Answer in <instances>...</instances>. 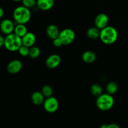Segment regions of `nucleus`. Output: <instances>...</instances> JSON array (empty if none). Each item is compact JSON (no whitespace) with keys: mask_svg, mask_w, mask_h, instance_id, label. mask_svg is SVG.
I'll return each instance as SVG.
<instances>
[{"mask_svg":"<svg viewBox=\"0 0 128 128\" xmlns=\"http://www.w3.org/2000/svg\"><path fill=\"white\" fill-rule=\"evenodd\" d=\"M118 37V33L115 28L109 26L101 30L100 38L103 43L106 44H112L114 43Z\"/></svg>","mask_w":128,"mask_h":128,"instance_id":"1","label":"nucleus"},{"mask_svg":"<svg viewBox=\"0 0 128 128\" xmlns=\"http://www.w3.org/2000/svg\"><path fill=\"white\" fill-rule=\"evenodd\" d=\"M13 18L16 24H25L29 22L31 14L30 9L24 6L16 8L13 11Z\"/></svg>","mask_w":128,"mask_h":128,"instance_id":"2","label":"nucleus"},{"mask_svg":"<svg viewBox=\"0 0 128 128\" xmlns=\"http://www.w3.org/2000/svg\"><path fill=\"white\" fill-rule=\"evenodd\" d=\"M22 46L21 38L16 34L12 33L6 35L5 37L4 47L10 51H16Z\"/></svg>","mask_w":128,"mask_h":128,"instance_id":"3","label":"nucleus"},{"mask_svg":"<svg viewBox=\"0 0 128 128\" xmlns=\"http://www.w3.org/2000/svg\"><path fill=\"white\" fill-rule=\"evenodd\" d=\"M114 103V100L112 95L110 94H102L97 98L96 105L98 109L103 111L111 110Z\"/></svg>","mask_w":128,"mask_h":128,"instance_id":"4","label":"nucleus"},{"mask_svg":"<svg viewBox=\"0 0 128 128\" xmlns=\"http://www.w3.org/2000/svg\"><path fill=\"white\" fill-rule=\"evenodd\" d=\"M76 35L74 31L71 29L66 28L60 31L59 38L62 41L63 45H69L74 40Z\"/></svg>","mask_w":128,"mask_h":128,"instance_id":"5","label":"nucleus"},{"mask_svg":"<svg viewBox=\"0 0 128 128\" xmlns=\"http://www.w3.org/2000/svg\"><path fill=\"white\" fill-rule=\"evenodd\" d=\"M44 109L49 113H53L58 110L59 108V102L56 98L53 96L46 98L43 103Z\"/></svg>","mask_w":128,"mask_h":128,"instance_id":"6","label":"nucleus"},{"mask_svg":"<svg viewBox=\"0 0 128 128\" xmlns=\"http://www.w3.org/2000/svg\"><path fill=\"white\" fill-rule=\"evenodd\" d=\"M108 22V16L104 13H100L98 14L94 20L95 26L98 29H100V30L107 27Z\"/></svg>","mask_w":128,"mask_h":128,"instance_id":"7","label":"nucleus"},{"mask_svg":"<svg viewBox=\"0 0 128 128\" xmlns=\"http://www.w3.org/2000/svg\"><path fill=\"white\" fill-rule=\"evenodd\" d=\"M61 59L60 56L56 54H51L46 59V65L48 68L55 69L60 64Z\"/></svg>","mask_w":128,"mask_h":128,"instance_id":"8","label":"nucleus"},{"mask_svg":"<svg viewBox=\"0 0 128 128\" xmlns=\"http://www.w3.org/2000/svg\"><path fill=\"white\" fill-rule=\"evenodd\" d=\"M15 26L12 21L8 19H5L2 20L1 22V31L6 35L12 34L14 30Z\"/></svg>","mask_w":128,"mask_h":128,"instance_id":"9","label":"nucleus"},{"mask_svg":"<svg viewBox=\"0 0 128 128\" xmlns=\"http://www.w3.org/2000/svg\"><path fill=\"white\" fill-rule=\"evenodd\" d=\"M22 67V62L18 60H14L10 61L7 66V70L10 74H17L21 70Z\"/></svg>","mask_w":128,"mask_h":128,"instance_id":"10","label":"nucleus"},{"mask_svg":"<svg viewBox=\"0 0 128 128\" xmlns=\"http://www.w3.org/2000/svg\"><path fill=\"white\" fill-rule=\"evenodd\" d=\"M21 40H22V45L28 48H31L33 46L36 42V36L32 32H28L23 37L21 38Z\"/></svg>","mask_w":128,"mask_h":128,"instance_id":"11","label":"nucleus"},{"mask_svg":"<svg viewBox=\"0 0 128 128\" xmlns=\"http://www.w3.org/2000/svg\"><path fill=\"white\" fill-rule=\"evenodd\" d=\"M54 0H37L36 6L42 11H48L54 6Z\"/></svg>","mask_w":128,"mask_h":128,"instance_id":"12","label":"nucleus"},{"mask_svg":"<svg viewBox=\"0 0 128 128\" xmlns=\"http://www.w3.org/2000/svg\"><path fill=\"white\" fill-rule=\"evenodd\" d=\"M60 30L54 24H50L46 29V34L48 36L51 40H54L60 36Z\"/></svg>","mask_w":128,"mask_h":128,"instance_id":"13","label":"nucleus"},{"mask_svg":"<svg viewBox=\"0 0 128 128\" xmlns=\"http://www.w3.org/2000/svg\"><path fill=\"white\" fill-rule=\"evenodd\" d=\"M31 101L32 103L35 105H41L44 103V96L40 91H35L31 95Z\"/></svg>","mask_w":128,"mask_h":128,"instance_id":"14","label":"nucleus"},{"mask_svg":"<svg viewBox=\"0 0 128 128\" xmlns=\"http://www.w3.org/2000/svg\"><path fill=\"white\" fill-rule=\"evenodd\" d=\"M96 55L91 51H86L82 55V60L86 63H92L96 60Z\"/></svg>","mask_w":128,"mask_h":128,"instance_id":"15","label":"nucleus"},{"mask_svg":"<svg viewBox=\"0 0 128 128\" xmlns=\"http://www.w3.org/2000/svg\"><path fill=\"white\" fill-rule=\"evenodd\" d=\"M28 32L27 28L24 24H16L14 33L20 38H22Z\"/></svg>","mask_w":128,"mask_h":128,"instance_id":"16","label":"nucleus"},{"mask_svg":"<svg viewBox=\"0 0 128 128\" xmlns=\"http://www.w3.org/2000/svg\"><path fill=\"white\" fill-rule=\"evenodd\" d=\"M100 32H101V30L96 28V26L91 27L88 30L87 36L91 40H96L100 38Z\"/></svg>","mask_w":128,"mask_h":128,"instance_id":"17","label":"nucleus"},{"mask_svg":"<svg viewBox=\"0 0 128 128\" xmlns=\"http://www.w3.org/2000/svg\"><path fill=\"white\" fill-rule=\"evenodd\" d=\"M91 94L93 96L98 97L102 94V89L101 85L99 84H93L90 88Z\"/></svg>","mask_w":128,"mask_h":128,"instance_id":"18","label":"nucleus"},{"mask_svg":"<svg viewBox=\"0 0 128 128\" xmlns=\"http://www.w3.org/2000/svg\"><path fill=\"white\" fill-rule=\"evenodd\" d=\"M118 87L117 84L115 82H110L106 86V91L108 94L111 95H113L117 92Z\"/></svg>","mask_w":128,"mask_h":128,"instance_id":"19","label":"nucleus"},{"mask_svg":"<svg viewBox=\"0 0 128 128\" xmlns=\"http://www.w3.org/2000/svg\"><path fill=\"white\" fill-rule=\"evenodd\" d=\"M41 51L40 49L37 46H32L30 48V54L29 56L32 59H36L40 56Z\"/></svg>","mask_w":128,"mask_h":128,"instance_id":"20","label":"nucleus"},{"mask_svg":"<svg viewBox=\"0 0 128 128\" xmlns=\"http://www.w3.org/2000/svg\"><path fill=\"white\" fill-rule=\"evenodd\" d=\"M41 92L44 96L45 98H48L50 97V96H52L53 91H52V88L50 86H49V85H44L42 87Z\"/></svg>","mask_w":128,"mask_h":128,"instance_id":"21","label":"nucleus"},{"mask_svg":"<svg viewBox=\"0 0 128 128\" xmlns=\"http://www.w3.org/2000/svg\"><path fill=\"white\" fill-rule=\"evenodd\" d=\"M22 6L30 9L33 8L37 4V0H22Z\"/></svg>","mask_w":128,"mask_h":128,"instance_id":"22","label":"nucleus"},{"mask_svg":"<svg viewBox=\"0 0 128 128\" xmlns=\"http://www.w3.org/2000/svg\"><path fill=\"white\" fill-rule=\"evenodd\" d=\"M30 48L27 47V46H25L24 45H22L21 48H20V50H18V52L20 53V55H21L22 56H28L30 54Z\"/></svg>","mask_w":128,"mask_h":128,"instance_id":"23","label":"nucleus"},{"mask_svg":"<svg viewBox=\"0 0 128 128\" xmlns=\"http://www.w3.org/2000/svg\"><path fill=\"white\" fill-rule=\"evenodd\" d=\"M52 41H52L53 45L54 46H56V47H60V46H61L62 45H63L62 41H61V40L59 37L54 39V40H53Z\"/></svg>","mask_w":128,"mask_h":128,"instance_id":"24","label":"nucleus"},{"mask_svg":"<svg viewBox=\"0 0 128 128\" xmlns=\"http://www.w3.org/2000/svg\"><path fill=\"white\" fill-rule=\"evenodd\" d=\"M107 128H120V127L119 125L117 124L111 123L110 124H108Z\"/></svg>","mask_w":128,"mask_h":128,"instance_id":"25","label":"nucleus"},{"mask_svg":"<svg viewBox=\"0 0 128 128\" xmlns=\"http://www.w3.org/2000/svg\"><path fill=\"white\" fill-rule=\"evenodd\" d=\"M4 43H5V38H4L3 36H0V46H4Z\"/></svg>","mask_w":128,"mask_h":128,"instance_id":"26","label":"nucleus"},{"mask_svg":"<svg viewBox=\"0 0 128 128\" xmlns=\"http://www.w3.org/2000/svg\"><path fill=\"white\" fill-rule=\"evenodd\" d=\"M4 14V10L2 8H0V18L3 17Z\"/></svg>","mask_w":128,"mask_h":128,"instance_id":"27","label":"nucleus"},{"mask_svg":"<svg viewBox=\"0 0 128 128\" xmlns=\"http://www.w3.org/2000/svg\"><path fill=\"white\" fill-rule=\"evenodd\" d=\"M108 128V124H102L101 126H100V128Z\"/></svg>","mask_w":128,"mask_h":128,"instance_id":"28","label":"nucleus"},{"mask_svg":"<svg viewBox=\"0 0 128 128\" xmlns=\"http://www.w3.org/2000/svg\"><path fill=\"white\" fill-rule=\"evenodd\" d=\"M12 1H15V2H20V1H22V0H12Z\"/></svg>","mask_w":128,"mask_h":128,"instance_id":"29","label":"nucleus"}]
</instances>
